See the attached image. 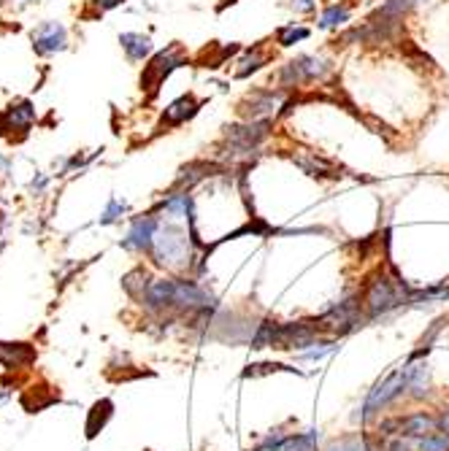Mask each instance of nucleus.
<instances>
[{"instance_id":"1","label":"nucleus","mask_w":449,"mask_h":451,"mask_svg":"<svg viewBox=\"0 0 449 451\" xmlns=\"http://www.w3.org/2000/svg\"><path fill=\"white\" fill-rule=\"evenodd\" d=\"M417 298V289L409 287L403 278L393 271V276L387 273H379V276L368 284L366 289V311H368V319H376V316H384L390 311H395L406 303H414Z\"/></svg>"},{"instance_id":"2","label":"nucleus","mask_w":449,"mask_h":451,"mask_svg":"<svg viewBox=\"0 0 449 451\" xmlns=\"http://www.w3.org/2000/svg\"><path fill=\"white\" fill-rule=\"evenodd\" d=\"M187 241V232H181L174 225H160L154 232V244H152V257L160 262V265H171V268H184L190 265L193 259V251H190Z\"/></svg>"},{"instance_id":"3","label":"nucleus","mask_w":449,"mask_h":451,"mask_svg":"<svg viewBox=\"0 0 449 451\" xmlns=\"http://www.w3.org/2000/svg\"><path fill=\"white\" fill-rule=\"evenodd\" d=\"M366 316L360 311V298H344L341 303H336L333 308H327L320 319H314L311 325L317 327L320 335H350L357 327H363Z\"/></svg>"},{"instance_id":"4","label":"nucleus","mask_w":449,"mask_h":451,"mask_svg":"<svg viewBox=\"0 0 449 451\" xmlns=\"http://www.w3.org/2000/svg\"><path fill=\"white\" fill-rule=\"evenodd\" d=\"M409 373H411V362L398 368V371H393L384 381H379L374 389H371L366 405H363V416L374 414L376 408H382V405H387V402H393L395 398H400L403 392H409Z\"/></svg>"},{"instance_id":"5","label":"nucleus","mask_w":449,"mask_h":451,"mask_svg":"<svg viewBox=\"0 0 449 451\" xmlns=\"http://www.w3.org/2000/svg\"><path fill=\"white\" fill-rule=\"evenodd\" d=\"M327 62L320 57H311V54H300L295 60H290L281 71H279V84L281 87H300L306 81H317L327 76Z\"/></svg>"},{"instance_id":"6","label":"nucleus","mask_w":449,"mask_h":451,"mask_svg":"<svg viewBox=\"0 0 449 451\" xmlns=\"http://www.w3.org/2000/svg\"><path fill=\"white\" fill-rule=\"evenodd\" d=\"M179 65H184V54L179 46H168V49L157 51L149 60V65H144V74H141V87L147 92H157V87L165 81V76L176 71Z\"/></svg>"},{"instance_id":"7","label":"nucleus","mask_w":449,"mask_h":451,"mask_svg":"<svg viewBox=\"0 0 449 451\" xmlns=\"http://www.w3.org/2000/svg\"><path fill=\"white\" fill-rule=\"evenodd\" d=\"M284 101V92H279V90H254L250 92L244 103H241V117H247V122L250 119H266V117H271L276 114V108L281 105Z\"/></svg>"},{"instance_id":"8","label":"nucleus","mask_w":449,"mask_h":451,"mask_svg":"<svg viewBox=\"0 0 449 451\" xmlns=\"http://www.w3.org/2000/svg\"><path fill=\"white\" fill-rule=\"evenodd\" d=\"M68 46V33L60 22H41L33 30V49L35 54H57Z\"/></svg>"},{"instance_id":"9","label":"nucleus","mask_w":449,"mask_h":451,"mask_svg":"<svg viewBox=\"0 0 449 451\" xmlns=\"http://www.w3.org/2000/svg\"><path fill=\"white\" fill-rule=\"evenodd\" d=\"M157 227H160L157 216H138V219H133L130 232H127V238L122 241V246L127 251H152Z\"/></svg>"},{"instance_id":"10","label":"nucleus","mask_w":449,"mask_h":451,"mask_svg":"<svg viewBox=\"0 0 449 451\" xmlns=\"http://www.w3.org/2000/svg\"><path fill=\"white\" fill-rule=\"evenodd\" d=\"M222 171V165L220 162H206V160H193V162H187L179 176H176L174 181V189H181V192H190L195 184H200L203 178H209V176H217Z\"/></svg>"},{"instance_id":"11","label":"nucleus","mask_w":449,"mask_h":451,"mask_svg":"<svg viewBox=\"0 0 449 451\" xmlns=\"http://www.w3.org/2000/svg\"><path fill=\"white\" fill-rule=\"evenodd\" d=\"M200 105H203V103L195 101L193 95H181V98H176V101L163 111V125H168V127L184 125L187 119H193V117L198 114Z\"/></svg>"},{"instance_id":"12","label":"nucleus","mask_w":449,"mask_h":451,"mask_svg":"<svg viewBox=\"0 0 449 451\" xmlns=\"http://www.w3.org/2000/svg\"><path fill=\"white\" fill-rule=\"evenodd\" d=\"M3 122H6V130H19V133H27L33 122H35V108L30 101H19L11 103L6 111H3Z\"/></svg>"},{"instance_id":"13","label":"nucleus","mask_w":449,"mask_h":451,"mask_svg":"<svg viewBox=\"0 0 449 451\" xmlns=\"http://www.w3.org/2000/svg\"><path fill=\"white\" fill-rule=\"evenodd\" d=\"M293 162L298 165L303 173L314 176V178H338L336 168H333L327 160L317 157V154H295V157H293Z\"/></svg>"},{"instance_id":"14","label":"nucleus","mask_w":449,"mask_h":451,"mask_svg":"<svg viewBox=\"0 0 449 451\" xmlns=\"http://www.w3.org/2000/svg\"><path fill=\"white\" fill-rule=\"evenodd\" d=\"M120 44H122V49H125L127 60H133V62L147 60L152 54V49H154L149 35H141V33H122V35H120Z\"/></svg>"},{"instance_id":"15","label":"nucleus","mask_w":449,"mask_h":451,"mask_svg":"<svg viewBox=\"0 0 449 451\" xmlns=\"http://www.w3.org/2000/svg\"><path fill=\"white\" fill-rule=\"evenodd\" d=\"M400 435H406V438H427V435H433V432H439V422L436 419H430V416H425V414H414V416H409V419H400Z\"/></svg>"},{"instance_id":"16","label":"nucleus","mask_w":449,"mask_h":451,"mask_svg":"<svg viewBox=\"0 0 449 451\" xmlns=\"http://www.w3.org/2000/svg\"><path fill=\"white\" fill-rule=\"evenodd\" d=\"M344 22H350V8L341 3H333V6H327L323 11V17H320V22H317V27L320 30H338V27L344 25Z\"/></svg>"},{"instance_id":"17","label":"nucleus","mask_w":449,"mask_h":451,"mask_svg":"<svg viewBox=\"0 0 449 451\" xmlns=\"http://www.w3.org/2000/svg\"><path fill=\"white\" fill-rule=\"evenodd\" d=\"M427 384H430V371L427 365H411V373H409V395L411 398H425L427 395Z\"/></svg>"},{"instance_id":"18","label":"nucleus","mask_w":449,"mask_h":451,"mask_svg":"<svg viewBox=\"0 0 449 451\" xmlns=\"http://www.w3.org/2000/svg\"><path fill=\"white\" fill-rule=\"evenodd\" d=\"M309 35H311L309 27L293 22V25H284L276 30V44H279V46H293V44H298V41H306Z\"/></svg>"},{"instance_id":"19","label":"nucleus","mask_w":449,"mask_h":451,"mask_svg":"<svg viewBox=\"0 0 449 451\" xmlns=\"http://www.w3.org/2000/svg\"><path fill=\"white\" fill-rule=\"evenodd\" d=\"M420 0H384L374 11V17H406Z\"/></svg>"},{"instance_id":"20","label":"nucleus","mask_w":449,"mask_h":451,"mask_svg":"<svg viewBox=\"0 0 449 451\" xmlns=\"http://www.w3.org/2000/svg\"><path fill=\"white\" fill-rule=\"evenodd\" d=\"M266 60H268V57L257 49V46H254V49H250V51H247V60H244V62H241V68L236 71V78H247V76H252L254 71H260Z\"/></svg>"},{"instance_id":"21","label":"nucleus","mask_w":449,"mask_h":451,"mask_svg":"<svg viewBox=\"0 0 449 451\" xmlns=\"http://www.w3.org/2000/svg\"><path fill=\"white\" fill-rule=\"evenodd\" d=\"M111 416V402L108 400H103V402H98L95 408H92V414H90V422H87V435L92 438L95 432H98V422L100 425H106V419Z\"/></svg>"},{"instance_id":"22","label":"nucleus","mask_w":449,"mask_h":451,"mask_svg":"<svg viewBox=\"0 0 449 451\" xmlns=\"http://www.w3.org/2000/svg\"><path fill=\"white\" fill-rule=\"evenodd\" d=\"M122 214H127V203L111 198V201H108V205H106V211L100 214V225H114V222H120V219H122Z\"/></svg>"},{"instance_id":"23","label":"nucleus","mask_w":449,"mask_h":451,"mask_svg":"<svg viewBox=\"0 0 449 451\" xmlns=\"http://www.w3.org/2000/svg\"><path fill=\"white\" fill-rule=\"evenodd\" d=\"M420 449L423 451H449V432H433L420 441Z\"/></svg>"},{"instance_id":"24","label":"nucleus","mask_w":449,"mask_h":451,"mask_svg":"<svg viewBox=\"0 0 449 451\" xmlns=\"http://www.w3.org/2000/svg\"><path fill=\"white\" fill-rule=\"evenodd\" d=\"M363 122H366V125H371V127H374V133H376V135H384V138L390 135V127L384 125V122H376L374 117H363Z\"/></svg>"},{"instance_id":"25","label":"nucleus","mask_w":449,"mask_h":451,"mask_svg":"<svg viewBox=\"0 0 449 451\" xmlns=\"http://www.w3.org/2000/svg\"><path fill=\"white\" fill-rule=\"evenodd\" d=\"M44 187H47V176L35 173V178L30 181V189H33V192H44Z\"/></svg>"},{"instance_id":"26","label":"nucleus","mask_w":449,"mask_h":451,"mask_svg":"<svg viewBox=\"0 0 449 451\" xmlns=\"http://www.w3.org/2000/svg\"><path fill=\"white\" fill-rule=\"evenodd\" d=\"M293 6H295L298 11H306V14H311V11L317 8V3H314V0H293Z\"/></svg>"},{"instance_id":"27","label":"nucleus","mask_w":449,"mask_h":451,"mask_svg":"<svg viewBox=\"0 0 449 451\" xmlns=\"http://www.w3.org/2000/svg\"><path fill=\"white\" fill-rule=\"evenodd\" d=\"M120 3H125V0H95V6H98L100 11H108V8H117Z\"/></svg>"},{"instance_id":"28","label":"nucleus","mask_w":449,"mask_h":451,"mask_svg":"<svg viewBox=\"0 0 449 451\" xmlns=\"http://www.w3.org/2000/svg\"><path fill=\"white\" fill-rule=\"evenodd\" d=\"M0 171H3V173L11 171V162H8V157H3V154H0Z\"/></svg>"},{"instance_id":"29","label":"nucleus","mask_w":449,"mask_h":451,"mask_svg":"<svg viewBox=\"0 0 449 451\" xmlns=\"http://www.w3.org/2000/svg\"><path fill=\"white\" fill-rule=\"evenodd\" d=\"M233 3H236V0H224V3H220V11H224V8H227V6H233Z\"/></svg>"},{"instance_id":"30","label":"nucleus","mask_w":449,"mask_h":451,"mask_svg":"<svg viewBox=\"0 0 449 451\" xmlns=\"http://www.w3.org/2000/svg\"><path fill=\"white\" fill-rule=\"evenodd\" d=\"M0 3H3V0H0Z\"/></svg>"}]
</instances>
